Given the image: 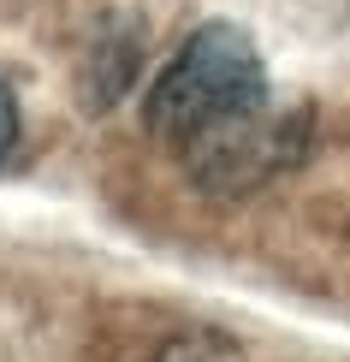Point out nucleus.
Wrapping results in <instances>:
<instances>
[{
    "label": "nucleus",
    "mask_w": 350,
    "mask_h": 362,
    "mask_svg": "<svg viewBox=\"0 0 350 362\" xmlns=\"http://www.w3.org/2000/svg\"><path fill=\"white\" fill-rule=\"evenodd\" d=\"M273 107L267 59L255 48V36L243 24H196L185 48L161 66V78L143 95V125L161 148H173L178 160L190 148L214 143L220 131L243 125L250 113Z\"/></svg>",
    "instance_id": "1"
},
{
    "label": "nucleus",
    "mask_w": 350,
    "mask_h": 362,
    "mask_svg": "<svg viewBox=\"0 0 350 362\" xmlns=\"http://www.w3.org/2000/svg\"><path fill=\"white\" fill-rule=\"evenodd\" d=\"M303 148H309V113L303 107H262V113L243 119V125L220 131L214 143L190 148L178 167L208 196H250L267 178L291 173L303 160Z\"/></svg>",
    "instance_id": "2"
},
{
    "label": "nucleus",
    "mask_w": 350,
    "mask_h": 362,
    "mask_svg": "<svg viewBox=\"0 0 350 362\" xmlns=\"http://www.w3.org/2000/svg\"><path fill=\"white\" fill-rule=\"evenodd\" d=\"M12 143H18V95H12L6 78H0V160L12 155Z\"/></svg>",
    "instance_id": "3"
}]
</instances>
